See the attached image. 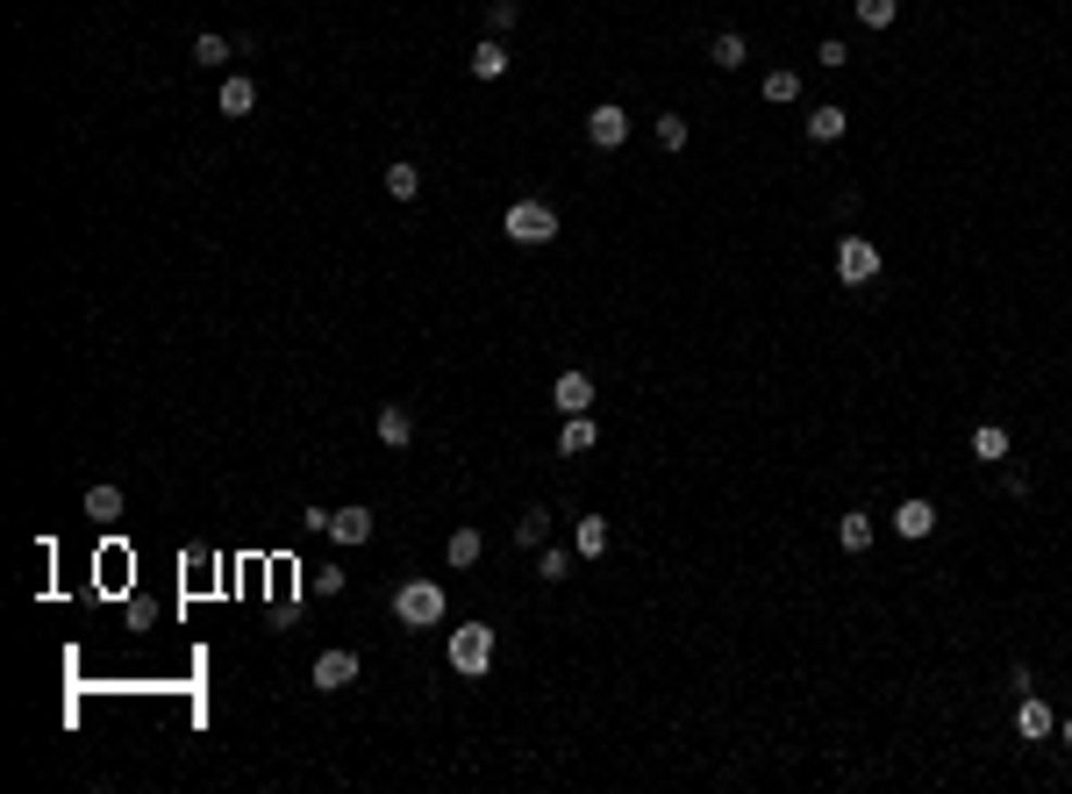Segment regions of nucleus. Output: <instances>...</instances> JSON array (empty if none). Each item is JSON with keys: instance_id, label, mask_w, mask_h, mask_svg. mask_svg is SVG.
I'll return each mask as SVG.
<instances>
[{"instance_id": "f257e3e1", "label": "nucleus", "mask_w": 1072, "mask_h": 794, "mask_svg": "<svg viewBox=\"0 0 1072 794\" xmlns=\"http://www.w3.org/2000/svg\"><path fill=\"white\" fill-rule=\"evenodd\" d=\"M393 622H401V630H437L443 622V580H401Z\"/></svg>"}, {"instance_id": "f03ea898", "label": "nucleus", "mask_w": 1072, "mask_h": 794, "mask_svg": "<svg viewBox=\"0 0 1072 794\" xmlns=\"http://www.w3.org/2000/svg\"><path fill=\"white\" fill-rule=\"evenodd\" d=\"M501 237L522 243V251H537V243L558 237V207H551V201H515L508 215H501Z\"/></svg>"}, {"instance_id": "7ed1b4c3", "label": "nucleus", "mask_w": 1072, "mask_h": 794, "mask_svg": "<svg viewBox=\"0 0 1072 794\" xmlns=\"http://www.w3.org/2000/svg\"><path fill=\"white\" fill-rule=\"evenodd\" d=\"M443 658H451V673L479 680L487 666H494V630H487V622H465V630H451V644H443Z\"/></svg>"}, {"instance_id": "20e7f679", "label": "nucleus", "mask_w": 1072, "mask_h": 794, "mask_svg": "<svg viewBox=\"0 0 1072 794\" xmlns=\"http://www.w3.org/2000/svg\"><path fill=\"white\" fill-rule=\"evenodd\" d=\"M836 279H844V287H872V279H880V243L872 237H836Z\"/></svg>"}, {"instance_id": "39448f33", "label": "nucleus", "mask_w": 1072, "mask_h": 794, "mask_svg": "<svg viewBox=\"0 0 1072 794\" xmlns=\"http://www.w3.org/2000/svg\"><path fill=\"white\" fill-rule=\"evenodd\" d=\"M587 143H594V151H622V143H630V108H615V101L587 108Z\"/></svg>"}, {"instance_id": "423d86ee", "label": "nucleus", "mask_w": 1072, "mask_h": 794, "mask_svg": "<svg viewBox=\"0 0 1072 794\" xmlns=\"http://www.w3.org/2000/svg\"><path fill=\"white\" fill-rule=\"evenodd\" d=\"M373 530H379V516L365 508V501H351V508H329V544H373Z\"/></svg>"}, {"instance_id": "0eeeda50", "label": "nucleus", "mask_w": 1072, "mask_h": 794, "mask_svg": "<svg viewBox=\"0 0 1072 794\" xmlns=\"http://www.w3.org/2000/svg\"><path fill=\"white\" fill-rule=\"evenodd\" d=\"M373 437H379L387 451H408V444H415V408H408V401H387V408L373 415Z\"/></svg>"}, {"instance_id": "6e6552de", "label": "nucleus", "mask_w": 1072, "mask_h": 794, "mask_svg": "<svg viewBox=\"0 0 1072 794\" xmlns=\"http://www.w3.org/2000/svg\"><path fill=\"white\" fill-rule=\"evenodd\" d=\"M357 673H365V666H357V652H343V644H329V652L315 658V673H307V680H315L323 694H337V688H351Z\"/></svg>"}, {"instance_id": "1a4fd4ad", "label": "nucleus", "mask_w": 1072, "mask_h": 794, "mask_svg": "<svg viewBox=\"0 0 1072 794\" xmlns=\"http://www.w3.org/2000/svg\"><path fill=\"white\" fill-rule=\"evenodd\" d=\"M1016 738H1030V744L1058 738V716H1051V702H1037V694H1016Z\"/></svg>"}, {"instance_id": "9d476101", "label": "nucleus", "mask_w": 1072, "mask_h": 794, "mask_svg": "<svg viewBox=\"0 0 1072 794\" xmlns=\"http://www.w3.org/2000/svg\"><path fill=\"white\" fill-rule=\"evenodd\" d=\"M551 408L558 415H587L594 408V380H587V373H558V380H551Z\"/></svg>"}, {"instance_id": "9b49d317", "label": "nucleus", "mask_w": 1072, "mask_h": 794, "mask_svg": "<svg viewBox=\"0 0 1072 794\" xmlns=\"http://www.w3.org/2000/svg\"><path fill=\"white\" fill-rule=\"evenodd\" d=\"M594 444H601L594 415H558V451H565V458H587Z\"/></svg>"}, {"instance_id": "f8f14e48", "label": "nucleus", "mask_w": 1072, "mask_h": 794, "mask_svg": "<svg viewBox=\"0 0 1072 794\" xmlns=\"http://www.w3.org/2000/svg\"><path fill=\"white\" fill-rule=\"evenodd\" d=\"M215 108H222V115H229V122H243V115H251V108H257V79H243V72H237V79H222Z\"/></svg>"}, {"instance_id": "ddd939ff", "label": "nucleus", "mask_w": 1072, "mask_h": 794, "mask_svg": "<svg viewBox=\"0 0 1072 794\" xmlns=\"http://www.w3.org/2000/svg\"><path fill=\"white\" fill-rule=\"evenodd\" d=\"M894 530H901V537H930V530H936V501L908 494L901 508H894Z\"/></svg>"}, {"instance_id": "4468645a", "label": "nucleus", "mask_w": 1072, "mask_h": 794, "mask_svg": "<svg viewBox=\"0 0 1072 794\" xmlns=\"http://www.w3.org/2000/svg\"><path fill=\"white\" fill-rule=\"evenodd\" d=\"M608 544H615L608 516H579V530H572V552H579V558H601Z\"/></svg>"}, {"instance_id": "2eb2a0df", "label": "nucleus", "mask_w": 1072, "mask_h": 794, "mask_svg": "<svg viewBox=\"0 0 1072 794\" xmlns=\"http://www.w3.org/2000/svg\"><path fill=\"white\" fill-rule=\"evenodd\" d=\"M229 58H237V43H229V36H215V29L193 36V65H201V72H222Z\"/></svg>"}, {"instance_id": "dca6fc26", "label": "nucleus", "mask_w": 1072, "mask_h": 794, "mask_svg": "<svg viewBox=\"0 0 1072 794\" xmlns=\"http://www.w3.org/2000/svg\"><path fill=\"white\" fill-rule=\"evenodd\" d=\"M836 544H844L852 558H866L872 552V516H858V508L852 516H836Z\"/></svg>"}, {"instance_id": "f3484780", "label": "nucleus", "mask_w": 1072, "mask_h": 794, "mask_svg": "<svg viewBox=\"0 0 1072 794\" xmlns=\"http://www.w3.org/2000/svg\"><path fill=\"white\" fill-rule=\"evenodd\" d=\"M972 458H980V466H1001L1008 458V430L1001 423H980V430H972Z\"/></svg>"}, {"instance_id": "a211bd4d", "label": "nucleus", "mask_w": 1072, "mask_h": 794, "mask_svg": "<svg viewBox=\"0 0 1072 794\" xmlns=\"http://www.w3.org/2000/svg\"><path fill=\"white\" fill-rule=\"evenodd\" d=\"M515 544H529V552H537V544H551V508H537V501H529L522 516H515Z\"/></svg>"}, {"instance_id": "6ab92c4d", "label": "nucleus", "mask_w": 1072, "mask_h": 794, "mask_svg": "<svg viewBox=\"0 0 1072 794\" xmlns=\"http://www.w3.org/2000/svg\"><path fill=\"white\" fill-rule=\"evenodd\" d=\"M479 552H487V537H479L472 522H465V530H451V544H443V558H451L458 572H465V566H479Z\"/></svg>"}, {"instance_id": "aec40b11", "label": "nucleus", "mask_w": 1072, "mask_h": 794, "mask_svg": "<svg viewBox=\"0 0 1072 794\" xmlns=\"http://www.w3.org/2000/svg\"><path fill=\"white\" fill-rule=\"evenodd\" d=\"M744 58H751V43H744V36H736V29H722V36H715V43H708V65H715V72H736V65H744Z\"/></svg>"}, {"instance_id": "412c9836", "label": "nucleus", "mask_w": 1072, "mask_h": 794, "mask_svg": "<svg viewBox=\"0 0 1072 794\" xmlns=\"http://www.w3.org/2000/svg\"><path fill=\"white\" fill-rule=\"evenodd\" d=\"M844 122H852L844 108L822 101V108H808V137H816V143H836V137H844Z\"/></svg>"}, {"instance_id": "4be33fe9", "label": "nucleus", "mask_w": 1072, "mask_h": 794, "mask_svg": "<svg viewBox=\"0 0 1072 794\" xmlns=\"http://www.w3.org/2000/svg\"><path fill=\"white\" fill-rule=\"evenodd\" d=\"M758 93H766V101H772V108H794V101H800V72H794V65H780V72H766V87H758Z\"/></svg>"}, {"instance_id": "5701e85b", "label": "nucleus", "mask_w": 1072, "mask_h": 794, "mask_svg": "<svg viewBox=\"0 0 1072 794\" xmlns=\"http://www.w3.org/2000/svg\"><path fill=\"white\" fill-rule=\"evenodd\" d=\"M79 516H93V522H115V516H122V487H86Z\"/></svg>"}, {"instance_id": "b1692460", "label": "nucleus", "mask_w": 1072, "mask_h": 794, "mask_svg": "<svg viewBox=\"0 0 1072 794\" xmlns=\"http://www.w3.org/2000/svg\"><path fill=\"white\" fill-rule=\"evenodd\" d=\"M501 72H508V43H501V36H487V43L472 51V79H501Z\"/></svg>"}, {"instance_id": "393cba45", "label": "nucleus", "mask_w": 1072, "mask_h": 794, "mask_svg": "<svg viewBox=\"0 0 1072 794\" xmlns=\"http://www.w3.org/2000/svg\"><path fill=\"white\" fill-rule=\"evenodd\" d=\"M572 558H579V552H565V544H537V580H551V588H558L565 572H572Z\"/></svg>"}, {"instance_id": "a878e982", "label": "nucleus", "mask_w": 1072, "mask_h": 794, "mask_svg": "<svg viewBox=\"0 0 1072 794\" xmlns=\"http://www.w3.org/2000/svg\"><path fill=\"white\" fill-rule=\"evenodd\" d=\"M651 137H658V151H686L694 129H686V115H658V122H651Z\"/></svg>"}, {"instance_id": "bb28decb", "label": "nucleus", "mask_w": 1072, "mask_h": 794, "mask_svg": "<svg viewBox=\"0 0 1072 794\" xmlns=\"http://www.w3.org/2000/svg\"><path fill=\"white\" fill-rule=\"evenodd\" d=\"M387 193H393V201H415V193H423V173H415L408 157H401V165H387Z\"/></svg>"}, {"instance_id": "cd10ccee", "label": "nucleus", "mask_w": 1072, "mask_h": 794, "mask_svg": "<svg viewBox=\"0 0 1072 794\" xmlns=\"http://www.w3.org/2000/svg\"><path fill=\"white\" fill-rule=\"evenodd\" d=\"M858 22H866V29H894V22H901V0H858Z\"/></svg>"}, {"instance_id": "c85d7f7f", "label": "nucleus", "mask_w": 1072, "mask_h": 794, "mask_svg": "<svg viewBox=\"0 0 1072 794\" xmlns=\"http://www.w3.org/2000/svg\"><path fill=\"white\" fill-rule=\"evenodd\" d=\"M515 15H522L515 0H487V36H508V29H515Z\"/></svg>"}, {"instance_id": "c756f323", "label": "nucleus", "mask_w": 1072, "mask_h": 794, "mask_svg": "<svg viewBox=\"0 0 1072 794\" xmlns=\"http://www.w3.org/2000/svg\"><path fill=\"white\" fill-rule=\"evenodd\" d=\"M301 530L307 537H329V508H301Z\"/></svg>"}, {"instance_id": "7c9ffc66", "label": "nucleus", "mask_w": 1072, "mask_h": 794, "mask_svg": "<svg viewBox=\"0 0 1072 794\" xmlns=\"http://www.w3.org/2000/svg\"><path fill=\"white\" fill-rule=\"evenodd\" d=\"M1058 738H1065V744H1072V716H1065V723H1058Z\"/></svg>"}]
</instances>
